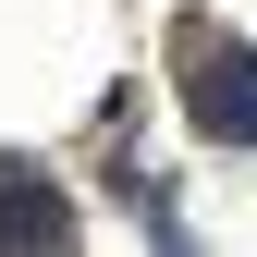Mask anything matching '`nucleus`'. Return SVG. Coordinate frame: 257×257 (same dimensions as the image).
<instances>
[{
    "instance_id": "obj_1",
    "label": "nucleus",
    "mask_w": 257,
    "mask_h": 257,
    "mask_svg": "<svg viewBox=\"0 0 257 257\" xmlns=\"http://www.w3.org/2000/svg\"><path fill=\"white\" fill-rule=\"evenodd\" d=\"M184 74H196V135H220V147H257V49L184 37Z\"/></svg>"
},
{
    "instance_id": "obj_2",
    "label": "nucleus",
    "mask_w": 257,
    "mask_h": 257,
    "mask_svg": "<svg viewBox=\"0 0 257 257\" xmlns=\"http://www.w3.org/2000/svg\"><path fill=\"white\" fill-rule=\"evenodd\" d=\"M0 245H74V208L37 159H0Z\"/></svg>"
}]
</instances>
